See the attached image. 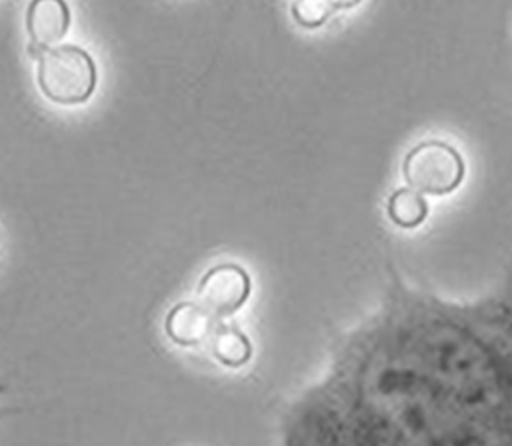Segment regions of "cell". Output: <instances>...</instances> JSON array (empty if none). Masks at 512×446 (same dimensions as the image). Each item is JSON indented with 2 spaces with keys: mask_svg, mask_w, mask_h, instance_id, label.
<instances>
[{
  "mask_svg": "<svg viewBox=\"0 0 512 446\" xmlns=\"http://www.w3.org/2000/svg\"><path fill=\"white\" fill-rule=\"evenodd\" d=\"M334 6L330 0H294L292 16L304 28H316L328 20Z\"/></svg>",
  "mask_w": 512,
  "mask_h": 446,
  "instance_id": "cell-8",
  "label": "cell"
},
{
  "mask_svg": "<svg viewBox=\"0 0 512 446\" xmlns=\"http://www.w3.org/2000/svg\"><path fill=\"white\" fill-rule=\"evenodd\" d=\"M404 180L420 194H448L464 176L460 154L446 142L426 140L416 144L402 164Z\"/></svg>",
  "mask_w": 512,
  "mask_h": 446,
  "instance_id": "cell-2",
  "label": "cell"
},
{
  "mask_svg": "<svg viewBox=\"0 0 512 446\" xmlns=\"http://www.w3.org/2000/svg\"><path fill=\"white\" fill-rule=\"evenodd\" d=\"M36 56V80L48 100L70 106L82 104L92 96L96 86V64L84 48L62 44Z\"/></svg>",
  "mask_w": 512,
  "mask_h": 446,
  "instance_id": "cell-1",
  "label": "cell"
},
{
  "mask_svg": "<svg viewBox=\"0 0 512 446\" xmlns=\"http://www.w3.org/2000/svg\"><path fill=\"white\" fill-rule=\"evenodd\" d=\"M250 294L248 274L234 264H220L210 268L198 284L200 304L214 316H228L236 312Z\"/></svg>",
  "mask_w": 512,
  "mask_h": 446,
  "instance_id": "cell-3",
  "label": "cell"
},
{
  "mask_svg": "<svg viewBox=\"0 0 512 446\" xmlns=\"http://www.w3.org/2000/svg\"><path fill=\"white\" fill-rule=\"evenodd\" d=\"M70 26V10L64 0H32L26 12L30 54L60 42Z\"/></svg>",
  "mask_w": 512,
  "mask_h": 446,
  "instance_id": "cell-4",
  "label": "cell"
},
{
  "mask_svg": "<svg viewBox=\"0 0 512 446\" xmlns=\"http://www.w3.org/2000/svg\"><path fill=\"white\" fill-rule=\"evenodd\" d=\"M212 354L226 366L238 368L252 356L250 340L232 326H216L212 332Z\"/></svg>",
  "mask_w": 512,
  "mask_h": 446,
  "instance_id": "cell-6",
  "label": "cell"
},
{
  "mask_svg": "<svg viewBox=\"0 0 512 446\" xmlns=\"http://www.w3.org/2000/svg\"><path fill=\"white\" fill-rule=\"evenodd\" d=\"M428 214V204L414 188H398L388 200V216L402 228H416Z\"/></svg>",
  "mask_w": 512,
  "mask_h": 446,
  "instance_id": "cell-7",
  "label": "cell"
},
{
  "mask_svg": "<svg viewBox=\"0 0 512 446\" xmlns=\"http://www.w3.org/2000/svg\"><path fill=\"white\" fill-rule=\"evenodd\" d=\"M166 334L180 346H196L214 332V314L202 304L180 302L166 316Z\"/></svg>",
  "mask_w": 512,
  "mask_h": 446,
  "instance_id": "cell-5",
  "label": "cell"
},
{
  "mask_svg": "<svg viewBox=\"0 0 512 446\" xmlns=\"http://www.w3.org/2000/svg\"><path fill=\"white\" fill-rule=\"evenodd\" d=\"M360 0H330V4L334 6V8H352V6H356Z\"/></svg>",
  "mask_w": 512,
  "mask_h": 446,
  "instance_id": "cell-9",
  "label": "cell"
}]
</instances>
